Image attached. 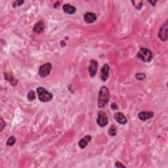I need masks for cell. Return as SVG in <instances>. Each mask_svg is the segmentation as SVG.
I'll list each match as a JSON object with an SVG mask.
<instances>
[{"mask_svg":"<svg viewBox=\"0 0 168 168\" xmlns=\"http://www.w3.org/2000/svg\"><path fill=\"white\" fill-rule=\"evenodd\" d=\"M37 94L38 99L40 101L43 102H47L51 101L53 99V95L47 91L45 88L40 87L37 89Z\"/></svg>","mask_w":168,"mask_h":168,"instance_id":"cell-2","label":"cell"},{"mask_svg":"<svg viewBox=\"0 0 168 168\" xmlns=\"http://www.w3.org/2000/svg\"><path fill=\"white\" fill-rule=\"evenodd\" d=\"M115 166H116V167H125V166H124V165H123L120 163V162H116V164H115Z\"/></svg>","mask_w":168,"mask_h":168,"instance_id":"cell-22","label":"cell"},{"mask_svg":"<svg viewBox=\"0 0 168 168\" xmlns=\"http://www.w3.org/2000/svg\"><path fill=\"white\" fill-rule=\"evenodd\" d=\"M117 133V128L116 127L112 125L110 126V128L108 129V134L111 136H115Z\"/></svg>","mask_w":168,"mask_h":168,"instance_id":"cell-15","label":"cell"},{"mask_svg":"<svg viewBox=\"0 0 168 168\" xmlns=\"http://www.w3.org/2000/svg\"><path fill=\"white\" fill-rule=\"evenodd\" d=\"M52 65L51 63H48L43 64L42 66L40 67L39 69V75L42 78H45L46 76L49 75L50 72L51 71Z\"/></svg>","mask_w":168,"mask_h":168,"instance_id":"cell-5","label":"cell"},{"mask_svg":"<svg viewBox=\"0 0 168 168\" xmlns=\"http://www.w3.org/2000/svg\"><path fill=\"white\" fill-rule=\"evenodd\" d=\"M97 70H98V63L95 60H91L89 66V72L91 77H94L96 75Z\"/></svg>","mask_w":168,"mask_h":168,"instance_id":"cell-7","label":"cell"},{"mask_svg":"<svg viewBox=\"0 0 168 168\" xmlns=\"http://www.w3.org/2000/svg\"><path fill=\"white\" fill-rule=\"evenodd\" d=\"M156 2H157V1H149V3H150V4H151L152 5H154V6L155 5V4H156Z\"/></svg>","mask_w":168,"mask_h":168,"instance_id":"cell-24","label":"cell"},{"mask_svg":"<svg viewBox=\"0 0 168 168\" xmlns=\"http://www.w3.org/2000/svg\"><path fill=\"white\" fill-rule=\"evenodd\" d=\"M36 98V93H34V91H30L28 93V99L30 101H34V100Z\"/></svg>","mask_w":168,"mask_h":168,"instance_id":"cell-17","label":"cell"},{"mask_svg":"<svg viewBox=\"0 0 168 168\" xmlns=\"http://www.w3.org/2000/svg\"><path fill=\"white\" fill-rule=\"evenodd\" d=\"M63 11L67 14H72L76 13V8L70 4H64L63 7Z\"/></svg>","mask_w":168,"mask_h":168,"instance_id":"cell-13","label":"cell"},{"mask_svg":"<svg viewBox=\"0 0 168 168\" xmlns=\"http://www.w3.org/2000/svg\"><path fill=\"white\" fill-rule=\"evenodd\" d=\"M114 118L120 124L125 125L128 122V120H127L125 115L122 112H116L114 114Z\"/></svg>","mask_w":168,"mask_h":168,"instance_id":"cell-10","label":"cell"},{"mask_svg":"<svg viewBox=\"0 0 168 168\" xmlns=\"http://www.w3.org/2000/svg\"><path fill=\"white\" fill-rule=\"evenodd\" d=\"M0 126H1V129H0V131H2L4 128H5V123L4 122V120H3L2 118H1V121H0Z\"/></svg>","mask_w":168,"mask_h":168,"instance_id":"cell-21","label":"cell"},{"mask_svg":"<svg viewBox=\"0 0 168 168\" xmlns=\"http://www.w3.org/2000/svg\"><path fill=\"white\" fill-rule=\"evenodd\" d=\"M132 3H133V6L135 7V8L137 10H140L143 7V1H132Z\"/></svg>","mask_w":168,"mask_h":168,"instance_id":"cell-16","label":"cell"},{"mask_svg":"<svg viewBox=\"0 0 168 168\" xmlns=\"http://www.w3.org/2000/svg\"><path fill=\"white\" fill-rule=\"evenodd\" d=\"M158 36L160 39L163 41V42H166L167 40V22L166 21L165 24L163 25L161 28L160 29L158 32Z\"/></svg>","mask_w":168,"mask_h":168,"instance_id":"cell-6","label":"cell"},{"mask_svg":"<svg viewBox=\"0 0 168 168\" xmlns=\"http://www.w3.org/2000/svg\"><path fill=\"white\" fill-rule=\"evenodd\" d=\"M111 108H112V110H118V107L117 105L116 104V103H114V102L112 103Z\"/></svg>","mask_w":168,"mask_h":168,"instance_id":"cell-23","label":"cell"},{"mask_svg":"<svg viewBox=\"0 0 168 168\" xmlns=\"http://www.w3.org/2000/svg\"><path fill=\"white\" fill-rule=\"evenodd\" d=\"M135 77L138 80H143L145 78V74L144 73H137L135 75Z\"/></svg>","mask_w":168,"mask_h":168,"instance_id":"cell-19","label":"cell"},{"mask_svg":"<svg viewBox=\"0 0 168 168\" xmlns=\"http://www.w3.org/2000/svg\"><path fill=\"white\" fill-rule=\"evenodd\" d=\"M137 57L143 61L144 63H149L152 61L153 56L152 52L149 49L146 48H141L140 49L137 53Z\"/></svg>","mask_w":168,"mask_h":168,"instance_id":"cell-3","label":"cell"},{"mask_svg":"<svg viewBox=\"0 0 168 168\" xmlns=\"http://www.w3.org/2000/svg\"><path fill=\"white\" fill-rule=\"evenodd\" d=\"M97 124L101 127H105L108 123V118L107 113L104 111H100L98 113L97 120Z\"/></svg>","mask_w":168,"mask_h":168,"instance_id":"cell-4","label":"cell"},{"mask_svg":"<svg viewBox=\"0 0 168 168\" xmlns=\"http://www.w3.org/2000/svg\"><path fill=\"white\" fill-rule=\"evenodd\" d=\"M23 4H24V1H14L13 2V7H19L20 6V5H22Z\"/></svg>","mask_w":168,"mask_h":168,"instance_id":"cell-20","label":"cell"},{"mask_svg":"<svg viewBox=\"0 0 168 168\" xmlns=\"http://www.w3.org/2000/svg\"><path fill=\"white\" fill-rule=\"evenodd\" d=\"M153 116H154V113L152 112H141L138 115V118L142 121H145L151 118Z\"/></svg>","mask_w":168,"mask_h":168,"instance_id":"cell-12","label":"cell"},{"mask_svg":"<svg viewBox=\"0 0 168 168\" xmlns=\"http://www.w3.org/2000/svg\"><path fill=\"white\" fill-rule=\"evenodd\" d=\"M109 71H110V68L108 64H106L102 67L101 70V79L103 81L107 80L109 76Z\"/></svg>","mask_w":168,"mask_h":168,"instance_id":"cell-8","label":"cell"},{"mask_svg":"<svg viewBox=\"0 0 168 168\" xmlns=\"http://www.w3.org/2000/svg\"><path fill=\"white\" fill-rule=\"evenodd\" d=\"M109 99H110V95H109V90L108 87L106 86L101 87L99 93V108H105L108 105Z\"/></svg>","mask_w":168,"mask_h":168,"instance_id":"cell-1","label":"cell"},{"mask_svg":"<svg viewBox=\"0 0 168 168\" xmlns=\"http://www.w3.org/2000/svg\"><path fill=\"white\" fill-rule=\"evenodd\" d=\"M16 139L14 138V136H11L9 138H8V140L7 141V144L8 146H12L13 144L15 143Z\"/></svg>","mask_w":168,"mask_h":168,"instance_id":"cell-18","label":"cell"},{"mask_svg":"<svg viewBox=\"0 0 168 168\" xmlns=\"http://www.w3.org/2000/svg\"><path fill=\"white\" fill-rule=\"evenodd\" d=\"M44 29H45L44 22L42 20H40V21H39L35 25L34 27V31L37 32V33H42V32L44 31Z\"/></svg>","mask_w":168,"mask_h":168,"instance_id":"cell-14","label":"cell"},{"mask_svg":"<svg viewBox=\"0 0 168 168\" xmlns=\"http://www.w3.org/2000/svg\"><path fill=\"white\" fill-rule=\"evenodd\" d=\"M91 140V136H90V135H86V136H85L84 138H82L79 141L78 145L79 147H80V149H85V147L87 146V144H89Z\"/></svg>","mask_w":168,"mask_h":168,"instance_id":"cell-11","label":"cell"},{"mask_svg":"<svg viewBox=\"0 0 168 168\" xmlns=\"http://www.w3.org/2000/svg\"><path fill=\"white\" fill-rule=\"evenodd\" d=\"M84 19L85 20V22L87 23V24H91V23H93L96 21L97 16L95 13L87 12L84 14Z\"/></svg>","mask_w":168,"mask_h":168,"instance_id":"cell-9","label":"cell"}]
</instances>
